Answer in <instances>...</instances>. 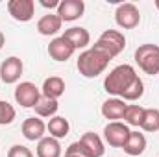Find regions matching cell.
<instances>
[{"label":"cell","mask_w":159,"mask_h":157,"mask_svg":"<svg viewBox=\"0 0 159 157\" xmlns=\"http://www.w3.org/2000/svg\"><path fill=\"white\" fill-rule=\"evenodd\" d=\"M154 4H156V7H157V9H159V0H156V2H154Z\"/></svg>","instance_id":"obj_29"},{"label":"cell","mask_w":159,"mask_h":157,"mask_svg":"<svg viewBox=\"0 0 159 157\" xmlns=\"http://www.w3.org/2000/svg\"><path fill=\"white\" fill-rule=\"evenodd\" d=\"M37 157H61V144L54 137H43L37 142Z\"/></svg>","instance_id":"obj_20"},{"label":"cell","mask_w":159,"mask_h":157,"mask_svg":"<svg viewBox=\"0 0 159 157\" xmlns=\"http://www.w3.org/2000/svg\"><path fill=\"white\" fill-rule=\"evenodd\" d=\"M13 96H15V102L20 107L30 109V107L37 105V102H39V98H41V89L35 83H32V81H20L15 87V94Z\"/></svg>","instance_id":"obj_6"},{"label":"cell","mask_w":159,"mask_h":157,"mask_svg":"<svg viewBox=\"0 0 159 157\" xmlns=\"http://www.w3.org/2000/svg\"><path fill=\"white\" fill-rule=\"evenodd\" d=\"M46 131L50 133V137H54V139H65L67 135H69V131H70V124H69V120L65 117H52L48 120V124H46Z\"/></svg>","instance_id":"obj_19"},{"label":"cell","mask_w":159,"mask_h":157,"mask_svg":"<svg viewBox=\"0 0 159 157\" xmlns=\"http://www.w3.org/2000/svg\"><path fill=\"white\" fill-rule=\"evenodd\" d=\"M74 52H76V50L72 48V44L65 39L63 35L52 39L50 41V44H48V56H50L54 61H59V63L69 61V59L72 57Z\"/></svg>","instance_id":"obj_12"},{"label":"cell","mask_w":159,"mask_h":157,"mask_svg":"<svg viewBox=\"0 0 159 157\" xmlns=\"http://www.w3.org/2000/svg\"><path fill=\"white\" fill-rule=\"evenodd\" d=\"M85 2L83 0H61L57 6V17L63 22H74L83 17Z\"/></svg>","instance_id":"obj_11"},{"label":"cell","mask_w":159,"mask_h":157,"mask_svg":"<svg viewBox=\"0 0 159 157\" xmlns=\"http://www.w3.org/2000/svg\"><path fill=\"white\" fill-rule=\"evenodd\" d=\"M104 154H106L104 141L93 131L83 133L81 139L72 142L65 152V155H80V157H102Z\"/></svg>","instance_id":"obj_3"},{"label":"cell","mask_w":159,"mask_h":157,"mask_svg":"<svg viewBox=\"0 0 159 157\" xmlns=\"http://www.w3.org/2000/svg\"><path fill=\"white\" fill-rule=\"evenodd\" d=\"M126 107H128V104L122 98H109L102 104V115L109 122H117L120 118H124Z\"/></svg>","instance_id":"obj_14"},{"label":"cell","mask_w":159,"mask_h":157,"mask_svg":"<svg viewBox=\"0 0 159 157\" xmlns=\"http://www.w3.org/2000/svg\"><path fill=\"white\" fill-rule=\"evenodd\" d=\"M24 72V63L20 57L17 56H11V57H6L2 63H0V79L6 83V85H11V83H17L20 76Z\"/></svg>","instance_id":"obj_9"},{"label":"cell","mask_w":159,"mask_h":157,"mask_svg":"<svg viewBox=\"0 0 159 157\" xmlns=\"http://www.w3.org/2000/svg\"><path fill=\"white\" fill-rule=\"evenodd\" d=\"M65 157H80V155H65Z\"/></svg>","instance_id":"obj_30"},{"label":"cell","mask_w":159,"mask_h":157,"mask_svg":"<svg viewBox=\"0 0 159 157\" xmlns=\"http://www.w3.org/2000/svg\"><path fill=\"white\" fill-rule=\"evenodd\" d=\"M115 22L119 24L120 28L124 30H133L139 26L141 22V13H139V7L131 2H124L119 4L117 11H115Z\"/></svg>","instance_id":"obj_7"},{"label":"cell","mask_w":159,"mask_h":157,"mask_svg":"<svg viewBox=\"0 0 159 157\" xmlns=\"http://www.w3.org/2000/svg\"><path fill=\"white\" fill-rule=\"evenodd\" d=\"M94 44L98 48H102L113 59V57H117L120 52L126 48V37L119 30H106V32H102V35L98 37V41Z\"/></svg>","instance_id":"obj_5"},{"label":"cell","mask_w":159,"mask_h":157,"mask_svg":"<svg viewBox=\"0 0 159 157\" xmlns=\"http://www.w3.org/2000/svg\"><path fill=\"white\" fill-rule=\"evenodd\" d=\"M61 24H63V20L57 17V13H46L37 20V32L44 37H50L61 30Z\"/></svg>","instance_id":"obj_16"},{"label":"cell","mask_w":159,"mask_h":157,"mask_svg":"<svg viewBox=\"0 0 159 157\" xmlns=\"http://www.w3.org/2000/svg\"><path fill=\"white\" fill-rule=\"evenodd\" d=\"M135 63L148 76L159 74V46L152 44V43L141 44L135 50Z\"/></svg>","instance_id":"obj_4"},{"label":"cell","mask_w":159,"mask_h":157,"mask_svg":"<svg viewBox=\"0 0 159 157\" xmlns=\"http://www.w3.org/2000/svg\"><path fill=\"white\" fill-rule=\"evenodd\" d=\"M139 74L135 72V69L131 65H119L115 67L104 79V89L107 94H113L115 98H120V94L133 83V79Z\"/></svg>","instance_id":"obj_2"},{"label":"cell","mask_w":159,"mask_h":157,"mask_svg":"<svg viewBox=\"0 0 159 157\" xmlns=\"http://www.w3.org/2000/svg\"><path fill=\"white\" fill-rule=\"evenodd\" d=\"M7 11L17 22H30L35 15V2L34 0H9Z\"/></svg>","instance_id":"obj_10"},{"label":"cell","mask_w":159,"mask_h":157,"mask_svg":"<svg viewBox=\"0 0 159 157\" xmlns=\"http://www.w3.org/2000/svg\"><path fill=\"white\" fill-rule=\"evenodd\" d=\"M63 37L72 44V48H74V50L87 48V46H89V43H91V34H89L85 28H81V26H72V28L65 30Z\"/></svg>","instance_id":"obj_15"},{"label":"cell","mask_w":159,"mask_h":157,"mask_svg":"<svg viewBox=\"0 0 159 157\" xmlns=\"http://www.w3.org/2000/svg\"><path fill=\"white\" fill-rule=\"evenodd\" d=\"M129 133H131L129 126L124 124V122H120V120H117V122H107V126L104 128V139L113 148H124Z\"/></svg>","instance_id":"obj_8"},{"label":"cell","mask_w":159,"mask_h":157,"mask_svg":"<svg viewBox=\"0 0 159 157\" xmlns=\"http://www.w3.org/2000/svg\"><path fill=\"white\" fill-rule=\"evenodd\" d=\"M41 94L46 96V98H52V100H57L65 94V79L59 78V76H50L43 81V87H41Z\"/></svg>","instance_id":"obj_17"},{"label":"cell","mask_w":159,"mask_h":157,"mask_svg":"<svg viewBox=\"0 0 159 157\" xmlns=\"http://www.w3.org/2000/svg\"><path fill=\"white\" fill-rule=\"evenodd\" d=\"M7 157H34V154L24 144H13L7 152Z\"/></svg>","instance_id":"obj_26"},{"label":"cell","mask_w":159,"mask_h":157,"mask_svg":"<svg viewBox=\"0 0 159 157\" xmlns=\"http://www.w3.org/2000/svg\"><path fill=\"white\" fill-rule=\"evenodd\" d=\"M20 129H22L24 139H28V141H37V142H39L41 139L44 137V133H46V124H44L43 118H39V117H30L22 122V128H20Z\"/></svg>","instance_id":"obj_13"},{"label":"cell","mask_w":159,"mask_h":157,"mask_svg":"<svg viewBox=\"0 0 159 157\" xmlns=\"http://www.w3.org/2000/svg\"><path fill=\"white\" fill-rule=\"evenodd\" d=\"M122 150H124L128 155H131V157L141 155V154L146 150V137H144V133H139V131H131Z\"/></svg>","instance_id":"obj_18"},{"label":"cell","mask_w":159,"mask_h":157,"mask_svg":"<svg viewBox=\"0 0 159 157\" xmlns=\"http://www.w3.org/2000/svg\"><path fill=\"white\" fill-rule=\"evenodd\" d=\"M109 61H111V57L102 48H98L96 44H93L91 48H87V50H83L80 54L78 61H76V67H78V72L83 78L91 79V78L100 76L107 69Z\"/></svg>","instance_id":"obj_1"},{"label":"cell","mask_w":159,"mask_h":157,"mask_svg":"<svg viewBox=\"0 0 159 157\" xmlns=\"http://www.w3.org/2000/svg\"><path fill=\"white\" fill-rule=\"evenodd\" d=\"M34 109H35V115L39 118H52L56 117V113L59 109V104H57V100H52V98H46V96L41 94L39 102Z\"/></svg>","instance_id":"obj_21"},{"label":"cell","mask_w":159,"mask_h":157,"mask_svg":"<svg viewBox=\"0 0 159 157\" xmlns=\"http://www.w3.org/2000/svg\"><path fill=\"white\" fill-rule=\"evenodd\" d=\"M4 44H6V37H4V34L0 32V50L4 48Z\"/></svg>","instance_id":"obj_28"},{"label":"cell","mask_w":159,"mask_h":157,"mask_svg":"<svg viewBox=\"0 0 159 157\" xmlns=\"http://www.w3.org/2000/svg\"><path fill=\"white\" fill-rule=\"evenodd\" d=\"M144 109H146V107H143V105L128 104L126 113H124V124H128V126H135V128H141L143 118H144Z\"/></svg>","instance_id":"obj_22"},{"label":"cell","mask_w":159,"mask_h":157,"mask_svg":"<svg viewBox=\"0 0 159 157\" xmlns=\"http://www.w3.org/2000/svg\"><path fill=\"white\" fill-rule=\"evenodd\" d=\"M15 117H17L15 107H13L11 104L4 102V100H0V126H7V124H11V122L15 120Z\"/></svg>","instance_id":"obj_25"},{"label":"cell","mask_w":159,"mask_h":157,"mask_svg":"<svg viewBox=\"0 0 159 157\" xmlns=\"http://www.w3.org/2000/svg\"><path fill=\"white\" fill-rule=\"evenodd\" d=\"M141 128L148 133H156L159 131V109L157 107H146L144 109V118Z\"/></svg>","instance_id":"obj_23"},{"label":"cell","mask_w":159,"mask_h":157,"mask_svg":"<svg viewBox=\"0 0 159 157\" xmlns=\"http://www.w3.org/2000/svg\"><path fill=\"white\" fill-rule=\"evenodd\" d=\"M143 94H144V83H143V79L137 76V78L133 79V83L120 94V98L124 102H135V100L143 98Z\"/></svg>","instance_id":"obj_24"},{"label":"cell","mask_w":159,"mask_h":157,"mask_svg":"<svg viewBox=\"0 0 159 157\" xmlns=\"http://www.w3.org/2000/svg\"><path fill=\"white\" fill-rule=\"evenodd\" d=\"M59 2H61V0H39L41 6H43V7H48V9L57 7V6H59Z\"/></svg>","instance_id":"obj_27"}]
</instances>
